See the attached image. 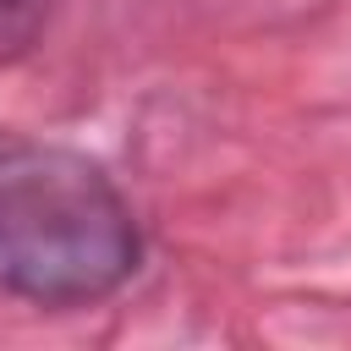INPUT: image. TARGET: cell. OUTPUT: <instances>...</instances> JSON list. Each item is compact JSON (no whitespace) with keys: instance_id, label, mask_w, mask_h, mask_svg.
Here are the masks:
<instances>
[{"instance_id":"obj_2","label":"cell","mask_w":351,"mask_h":351,"mask_svg":"<svg viewBox=\"0 0 351 351\" xmlns=\"http://www.w3.org/2000/svg\"><path fill=\"white\" fill-rule=\"evenodd\" d=\"M49 22V0H0V66L27 55L44 38Z\"/></svg>"},{"instance_id":"obj_1","label":"cell","mask_w":351,"mask_h":351,"mask_svg":"<svg viewBox=\"0 0 351 351\" xmlns=\"http://www.w3.org/2000/svg\"><path fill=\"white\" fill-rule=\"evenodd\" d=\"M148 258L126 186L88 148L0 126V296L33 313L115 302Z\"/></svg>"}]
</instances>
